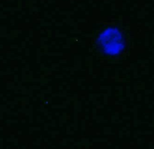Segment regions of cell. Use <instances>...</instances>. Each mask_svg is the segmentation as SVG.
<instances>
[{
	"label": "cell",
	"instance_id": "cell-1",
	"mask_svg": "<svg viewBox=\"0 0 154 149\" xmlns=\"http://www.w3.org/2000/svg\"><path fill=\"white\" fill-rule=\"evenodd\" d=\"M99 52L108 58H117L126 51L127 45L125 35L120 26L110 24L101 29L96 39Z\"/></svg>",
	"mask_w": 154,
	"mask_h": 149
}]
</instances>
